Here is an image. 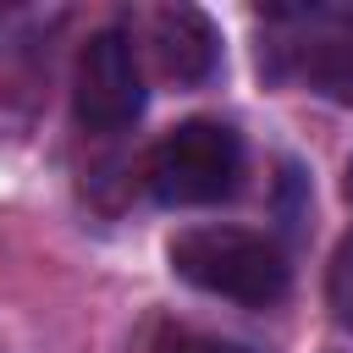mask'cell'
<instances>
[{"label": "cell", "instance_id": "obj_3", "mask_svg": "<svg viewBox=\"0 0 353 353\" xmlns=\"http://www.w3.org/2000/svg\"><path fill=\"white\" fill-rule=\"evenodd\" d=\"M72 110L88 132H121L143 110V72L132 55V39L121 28H99L77 50L72 72Z\"/></svg>", "mask_w": 353, "mask_h": 353}, {"label": "cell", "instance_id": "obj_1", "mask_svg": "<svg viewBox=\"0 0 353 353\" xmlns=\"http://www.w3.org/2000/svg\"><path fill=\"white\" fill-rule=\"evenodd\" d=\"M171 270L182 281H193L199 292H215V298H232V303H248V309H270L287 298V254L259 237V232H243V226H188L171 237Z\"/></svg>", "mask_w": 353, "mask_h": 353}, {"label": "cell", "instance_id": "obj_2", "mask_svg": "<svg viewBox=\"0 0 353 353\" xmlns=\"http://www.w3.org/2000/svg\"><path fill=\"white\" fill-rule=\"evenodd\" d=\"M143 176L160 204H221L243 182V138L226 121H182L149 149Z\"/></svg>", "mask_w": 353, "mask_h": 353}, {"label": "cell", "instance_id": "obj_7", "mask_svg": "<svg viewBox=\"0 0 353 353\" xmlns=\"http://www.w3.org/2000/svg\"><path fill=\"white\" fill-rule=\"evenodd\" d=\"M342 188H347V199H353V160H347V182H342Z\"/></svg>", "mask_w": 353, "mask_h": 353}, {"label": "cell", "instance_id": "obj_4", "mask_svg": "<svg viewBox=\"0 0 353 353\" xmlns=\"http://www.w3.org/2000/svg\"><path fill=\"white\" fill-rule=\"evenodd\" d=\"M149 55L160 66L165 83H204L221 61V39H215V22L199 11V6H160L149 17Z\"/></svg>", "mask_w": 353, "mask_h": 353}, {"label": "cell", "instance_id": "obj_5", "mask_svg": "<svg viewBox=\"0 0 353 353\" xmlns=\"http://www.w3.org/2000/svg\"><path fill=\"white\" fill-rule=\"evenodd\" d=\"M325 298H331V309H336V320L342 325H353V232L336 243V254H331V276H325Z\"/></svg>", "mask_w": 353, "mask_h": 353}, {"label": "cell", "instance_id": "obj_6", "mask_svg": "<svg viewBox=\"0 0 353 353\" xmlns=\"http://www.w3.org/2000/svg\"><path fill=\"white\" fill-rule=\"evenodd\" d=\"M154 353H248L237 342H221V336H204V331H171Z\"/></svg>", "mask_w": 353, "mask_h": 353}]
</instances>
